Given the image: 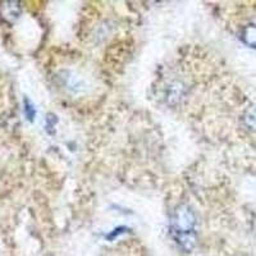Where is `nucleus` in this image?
<instances>
[{"mask_svg":"<svg viewBox=\"0 0 256 256\" xmlns=\"http://www.w3.org/2000/svg\"><path fill=\"white\" fill-rule=\"evenodd\" d=\"M62 82L64 88L72 92H81L84 90V82L82 81L81 77L74 74L73 72H63L62 73Z\"/></svg>","mask_w":256,"mask_h":256,"instance_id":"7ed1b4c3","label":"nucleus"},{"mask_svg":"<svg viewBox=\"0 0 256 256\" xmlns=\"http://www.w3.org/2000/svg\"><path fill=\"white\" fill-rule=\"evenodd\" d=\"M24 114H26L27 120H28L30 122H34L36 116V110L34 104H32L28 99H24Z\"/></svg>","mask_w":256,"mask_h":256,"instance_id":"423d86ee","label":"nucleus"},{"mask_svg":"<svg viewBox=\"0 0 256 256\" xmlns=\"http://www.w3.org/2000/svg\"><path fill=\"white\" fill-rule=\"evenodd\" d=\"M241 38L248 46L256 48V24H248L244 27L241 32Z\"/></svg>","mask_w":256,"mask_h":256,"instance_id":"20e7f679","label":"nucleus"},{"mask_svg":"<svg viewBox=\"0 0 256 256\" xmlns=\"http://www.w3.org/2000/svg\"><path fill=\"white\" fill-rule=\"evenodd\" d=\"M22 13V8L18 2H2L0 3V20L6 24H14L16 20L20 18Z\"/></svg>","mask_w":256,"mask_h":256,"instance_id":"f03ea898","label":"nucleus"},{"mask_svg":"<svg viewBox=\"0 0 256 256\" xmlns=\"http://www.w3.org/2000/svg\"><path fill=\"white\" fill-rule=\"evenodd\" d=\"M242 122L250 131L256 132V105H252L244 112V116H242Z\"/></svg>","mask_w":256,"mask_h":256,"instance_id":"39448f33","label":"nucleus"},{"mask_svg":"<svg viewBox=\"0 0 256 256\" xmlns=\"http://www.w3.org/2000/svg\"><path fill=\"white\" fill-rule=\"evenodd\" d=\"M196 216L195 212L186 204L176 208L170 220L172 234H184V233H195Z\"/></svg>","mask_w":256,"mask_h":256,"instance_id":"f257e3e1","label":"nucleus"}]
</instances>
